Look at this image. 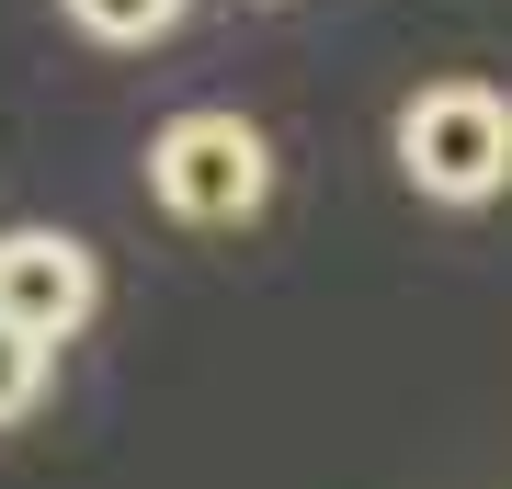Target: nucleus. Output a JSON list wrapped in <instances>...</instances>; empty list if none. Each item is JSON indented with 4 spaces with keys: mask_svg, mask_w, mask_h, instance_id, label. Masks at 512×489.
Wrapping results in <instances>:
<instances>
[{
    "mask_svg": "<svg viewBox=\"0 0 512 489\" xmlns=\"http://www.w3.org/2000/svg\"><path fill=\"white\" fill-rule=\"evenodd\" d=\"M148 194H160L183 228H239V217H262V194H274V148H262L251 114L194 103V114H171V126L148 137Z\"/></svg>",
    "mask_w": 512,
    "mask_h": 489,
    "instance_id": "f257e3e1",
    "label": "nucleus"
},
{
    "mask_svg": "<svg viewBox=\"0 0 512 489\" xmlns=\"http://www.w3.org/2000/svg\"><path fill=\"white\" fill-rule=\"evenodd\" d=\"M399 171L433 205H490L512 182V103L490 80H433L399 103Z\"/></svg>",
    "mask_w": 512,
    "mask_h": 489,
    "instance_id": "f03ea898",
    "label": "nucleus"
},
{
    "mask_svg": "<svg viewBox=\"0 0 512 489\" xmlns=\"http://www.w3.org/2000/svg\"><path fill=\"white\" fill-rule=\"evenodd\" d=\"M92 308H103V273H92V251H80L69 228H12L0 239V319H12L23 342L57 353Z\"/></svg>",
    "mask_w": 512,
    "mask_h": 489,
    "instance_id": "7ed1b4c3",
    "label": "nucleus"
},
{
    "mask_svg": "<svg viewBox=\"0 0 512 489\" xmlns=\"http://www.w3.org/2000/svg\"><path fill=\"white\" fill-rule=\"evenodd\" d=\"M69 23L92 46H160L171 23H183V0H69Z\"/></svg>",
    "mask_w": 512,
    "mask_h": 489,
    "instance_id": "20e7f679",
    "label": "nucleus"
},
{
    "mask_svg": "<svg viewBox=\"0 0 512 489\" xmlns=\"http://www.w3.org/2000/svg\"><path fill=\"white\" fill-rule=\"evenodd\" d=\"M46 364H57L46 342H23V330L0 319V433H12V421L35 410V399H46Z\"/></svg>",
    "mask_w": 512,
    "mask_h": 489,
    "instance_id": "39448f33",
    "label": "nucleus"
}]
</instances>
